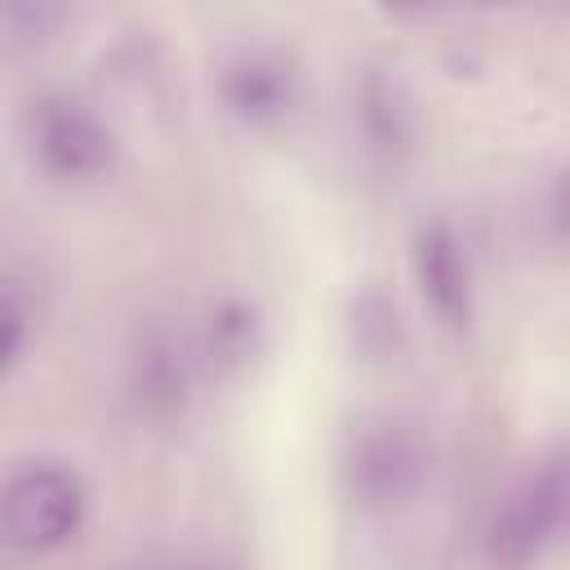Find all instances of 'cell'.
Segmentation results:
<instances>
[{"label": "cell", "mask_w": 570, "mask_h": 570, "mask_svg": "<svg viewBox=\"0 0 570 570\" xmlns=\"http://www.w3.org/2000/svg\"><path fill=\"white\" fill-rule=\"evenodd\" d=\"M352 125L361 134V147L387 169H401L419 151V102H414L410 85L396 76V67L370 62L356 76Z\"/></svg>", "instance_id": "obj_8"}, {"label": "cell", "mask_w": 570, "mask_h": 570, "mask_svg": "<svg viewBox=\"0 0 570 570\" xmlns=\"http://www.w3.org/2000/svg\"><path fill=\"white\" fill-rule=\"evenodd\" d=\"M196 347L165 321H142L129 334L125 347V387L129 401L138 405V414H147L151 423H174L187 414L191 405V387H196Z\"/></svg>", "instance_id": "obj_7"}, {"label": "cell", "mask_w": 570, "mask_h": 570, "mask_svg": "<svg viewBox=\"0 0 570 570\" xmlns=\"http://www.w3.org/2000/svg\"><path fill=\"white\" fill-rule=\"evenodd\" d=\"M31 330H36V312H31V303L22 298L18 281L9 276L4 289H0V370H4V374H13V370L27 361Z\"/></svg>", "instance_id": "obj_12"}, {"label": "cell", "mask_w": 570, "mask_h": 570, "mask_svg": "<svg viewBox=\"0 0 570 570\" xmlns=\"http://www.w3.org/2000/svg\"><path fill=\"white\" fill-rule=\"evenodd\" d=\"M343 334H347V347L356 361L365 365H387L405 352V321H401V307L396 298L365 281L347 294V307H343Z\"/></svg>", "instance_id": "obj_10"}, {"label": "cell", "mask_w": 570, "mask_h": 570, "mask_svg": "<svg viewBox=\"0 0 570 570\" xmlns=\"http://www.w3.org/2000/svg\"><path fill=\"white\" fill-rule=\"evenodd\" d=\"M214 94L223 111L254 134L281 129L303 102V62L276 40H245L218 58Z\"/></svg>", "instance_id": "obj_5"}, {"label": "cell", "mask_w": 570, "mask_h": 570, "mask_svg": "<svg viewBox=\"0 0 570 570\" xmlns=\"http://www.w3.org/2000/svg\"><path fill=\"white\" fill-rule=\"evenodd\" d=\"M410 281L419 289V303L445 334H472L476 272L463 232L445 214H428L410 227Z\"/></svg>", "instance_id": "obj_6"}, {"label": "cell", "mask_w": 570, "mask_h": 570, "mask_svg": "<svg viewBox=\"0 0 570 570\" xmlns=\"http://www.w3.org/2000/svg\"><path fill=\"white\" fill-rule=\"evenodd\" d=\"M432 468L436 454L419 423L401 414H374L343 436L338 494L365 517H392L428 490Z\"/></svg>", "instance_id": "obj_1"}, {"label": "cell", "mask_w": 570, "mask_h": 570, "mask_svg": "<svg viewBox=\"0 0 570 570\" xmlns=\"http://www.w3.org/2000/svg\"><path fill=\"white\" fill-rule=\"evenodd\" d=\"M165 570H218V566H209V561H183V566H165Z\"/></svg>", "instance_id": "obj_14"}, {"label": "cell", "mask_w": 570, "mask_h": 570, "mask_svg": "<svg viewBox=\"0 0 570 570\" xmlns=\"http://www.w3.org/2000/svg\"><path fill=\"white\" fill-rule=\"evenodd\" d=\"M543 223H548V232H552L561 245H570V160L557 165L552 178H548V191H543Z\"/></svg>", "instance_id": "obj_13"}, {"label": "cell", "mask_w": 570, "mask_h": 570, "mask_svg": "<svg viewBox=\"0 0 570 570\" xmlns=\"http://www.w3.org/2000/svg\"><path fill=\"white\" fill-rule=\"evenodd\" d=\"M267 343H272V325H267L263 303L249 294H236V289L209 298V307L200 312L196 338H191L200 370L214 379L249 374L263 361Z\"/></svg>", "instance_id": "obj_9"}, {"label": "cell", "mask_w": 570, "mask_h": 570, "mask_svg": "<svg viewBox=\"0 0 570 570\" xmlns=\"http://www.w3.org/2000/svg\"><path fill=\"white\" fill-rule=\"evenodd\" d=\"M58 22H62V9L53 0H4L0 4V40H4V49L45 45Z\"/></svg>", "instance_id": "obj_11"}, {"label": "cell", "mask_w": 570, "mask_h": 570, "mask_svg": "<svg viewBox=\"0 0 570 570\" xmlns=\"http://www.w3.org/2000/svg\"><path fill=\"white\" fill-rule=\"evenodd\" d=\"M570 530V450L530 463L481 525V557L490 570H530L557 534Z\"/></svg>", "instance_id": "obj_4"}, {"label": "cell", "mask_w": 570, "mask_h": 570, "mask_svg": "<svg viewBox=\"0 0 570 570\" xmlns=\"http://www.w3.org/2000/svg\"><path fill=\"white\" fill-rule=\"evenodd\" d=\"M89 521V481L71 459L27 454L9 468L0 490V525L13 552H58Z\"/></svg>", "instance_id": "obj_3"}, {"label": "cell", "mask_w": 570, "mask_h": 570, "mask_svg": "<svg viewBox=\"0 0 570 570\" xmlns=\"http://www.w3.org/2000/svg\"><path fill=\"white\" fill-rule=\"evenodd\" d=\"M22 147L31 165L62 187H89L120 160V138L107 116L71 89H40L22 102Z\"/></svg>", "instance_id": "obj_2"}]
</instances>
